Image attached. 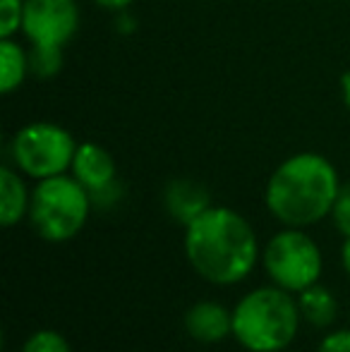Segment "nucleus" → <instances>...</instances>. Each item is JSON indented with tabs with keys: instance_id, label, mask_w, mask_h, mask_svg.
<instances>
[{
	"instance_id": "2",
	"label": "nucleus",
	"mask_w": 350,
	"mask_h": 352,
	"mask_svg": "<svg viewBox=\"0 0 350 352\" xmlns=\"http://www.w3.org/2000/svg\"><path fill=\"white\" fill-rule=\"evenodd\" d=\"M341 190L338 173L322 153L285 158L266 182V206L288 228H307L327 218Z\"/></svg>"
},
{
	"instance_id": "7",
	"label": "nucleus",
	"mask_w": 350,
	"mask_h": 352,
	"mask_svg": "<svg viewBox=\"0 0 350 352\" xmlns=\"http://www.w3.org/2000/svg\"><path fill=\"white\" fill-rule=\"evenodd\" d=\"M80 27L75 0H24L22 32L32 46L63 48Z\"/></svg>"
},
{
	"instance_id": "11",
	"label": "nucleus",
	"mask_w": 350,
	"mask_h": 352,
	"mask_svg": "<svg viewBox=\"0 0 350 352\" xmlns=\"http://www.w3.org/2000/svg\"><path fill=\"white\" fill-rule=\"evenodd\" d=\"M29 201L32 195L24 187V180L10 166L0 168V223L3 228L17 226L29 213Z\"/></svg>"
},
{
	"instance_id": "9",
	"label": "nucleus",
	"mask_w": 350,
	"mask_h": 352,
	"mask_svg": "<svg viewBox=\"0 0 350 352\" xmlns=\"http://www.w3.org/2000/svg\"><path fill=\"white\" fill-rule=\"evenodd\" d=\"M185 331L199 343H221L233 333V311L219 302H197L185 311Z\"/></svg>"
},
{
	"instance_id": "3",
	"label": "nucleus",
	"mask_w": 350,
	"mask_h": 352,
	"mask_svg": "<svg viewBox=\"0 0 350 352\" xmlns=\"http://www.w3.org/2000/svg\"><path fill=\"white\" fill-rule=\"evenodd\" d=\"M298 300L288 290L257 287L233 309V336L250 352H281L293 343L300 326Z\"/></svg>"
},
{
	"instance_id": "16",
	"label": "nucleus",
	"mask_w": 350,
	"mask_h": 352,
	"mask_svg": "<svg viewBox=\"0 0 350 352\" xmlns=\"http://www.w3.org/2000/svg\"><path fill=\"white\" fill-rule=\"evenodd\" d=\"M24 0H0V38H12L22 29Z\"/></svg>"
},
{
	"instance_id": "10",
	"label": "nucleus",
	"mask_w": 350,
	"mask_h": 352,
	"mask_svg": "<svg viewBox=\"0 0 350 352\" xmlns=\"http://www.w3.org/2000/svg\"><path fill=\"white\" fill-rule=\"evenodd\" d=\"M164 204L175 221L187 226L206 209H211V195L204 185L195 180H171L164 192Z\"/></svg>"
},
{
	"instance_id": "1",
	"label": "nucleus",
	"mask_w": 350,
	"mask_h": 352,
	"mask_svg": "<svg viewBox=\"0 0 350 352\" xmlns=\"http://www.w3.org/2000/svg\"><path fill=\"white\" fill-rule=\"evenodd\" d=\"M182 245L192 269L214 285L245 280L259 254L252 226L226 206H211L187 223Z\"/></svg>"
},
{
	"instance_id": "17",
	"label": "nucleus",
	"mask_w": 350,
	"mask_h": 352,
	"mask_svg": "<svg viewBox=\"0 0 350 352\" xmlns=\"http://www.w3.org/2000/svg\"><path fill=\"white\" fill-rule=\"evenodd\" d=\"M331 216H333V223H336L338 232L350 237V182L348 185H341V190H338Z\"/></svg>"
},
{
	"instance_id": "18",
	"label": "nucleus",
	"mask_w": 350,
	"mask_h": 352,
	"mask_svg": "<svg viewBox=\"0 0 350 352\" xmlns=\"http://www.w3.org/2000/svg\"><path fill=\"white\" fill-rule=\"evenodd\" d=\"M317 352H350V329H341L329 333L319 343Z\"/></svg>"
},
{
	"instance_id": "19",
	"label": "nucleus",
	"mask_w": 350,
	"mask_h": 352,
	"mask_svg": "<svg viewBox=\"0 0 350 352\" xmlns=\"http://www.w3.org/2000/svg\"><path fill=\"white\" fill-rule=\"evenodd\" d=\"M96 3L108 10H125V8H130V3H135V0H96Z\"/></svg>"
},
{
	"instance_id": "20",
	"label": "nucleus",
	"mask_w": 350,
	"mask_h": 352,
	"mask_svg": "<svg viewBox=\"0 0 350 352\" xmlns=\"http://www.w3.org/2000/svg\"><path fill=\"white\" fill-rule=\"evenodd\" d=\"M341 91H343V101L350 108V70L341 77Z\"/></svg>"
},
{
	"instance_id": "15",
	"label": "nucleus",
	"mask_w": 350,
	"mask_h": 352,
	"mask_svg": "<svg viewBox=\"0 0 350 352\" xmlns=\"http://www.w3.org/2000/svg\"><path fill=\"white\" fill-rule=\"evenodd\" d=\"M22 352H70V345L58 331H36L27 338Z\"/></svg>"
},
{
	"instance_id": "8",
	"label": "nucleus",
	"mask_w": 350,
	"mask_h": 352,
	"mask_svg": "<svg viewBox=\"0 0 350 352\" xmlns=\"http://www.w3.org/2000/svg\"><path fill=\"white\" fill-rule=\"evenodd\" d=\"M70 170L87 187L91 197L101 195L103 190L116 185V161L106 148L94 142H85L77 146Z\"/></svg>"
},
{
	"instance_id": "21",
	"label": "nucleus",
	"mask_w": 350,
	"mask_h": 352,
	"mask_svg": "<svg viewBox=\"0 0 350 352\" xmlns=\"http://www.w3.org/2000/svg\"><path fill=\"white\" fill-rule=\"evenodd\" d=\"M341 259H343V269H346L348 276H350V237H346V245H343Z\"/></svg>"
},
{
	"instance_id": "12",
	"label": "nucleus",
	"mask_w": 350,
	"mask_h": 352,
	"mask_svg": "<svg viewBox=\"0 0 350 352\" xmlns=\"http://www.w3.org/2000/svg\"><path fill=\"white\" fill-rule=\"evenodd\" d=\"M29 70V53L12 38L0 41V91L12 94L27 79Z\"/></svg>"
},
{
	"instance_id": "14",
	"label": "nucleus",
	"mask_w": 350,
	"mask_h": 352,
	"mask_svg": "<svg viewBox=\"0 0 350 352\" xmlns=\"http://www.w3.org/2000/svg\"><path fill=\"white\" fill-rule=\"evenodd\" d=\"M63 65V48L53 46H34L29 53V70L41 79H51L61 72Z\"/></svg>"
},
{
	"instance_id": "13",
	"label": "nucleus",
	"mask_w": 350,
	"mask_h": 352,
	"mask_svg": "<svg viewBox=\"0 0 350 352\" xmlns=\"http://www.w3.org/2000/svg\"><path fill=\"white\" fill-rule=\"evenodd\" d=\"M298 307H300V314L303 319H307L312 326H331L336 321L338 314V305L333 300V295L322 285H309L307 290L300 292L298 297Z\"/></svg>"
},
{
	"instance_id": "6",
	"label": "nucleus",
	"mask_w": 350,
	"mask_h": 352,
	"mask_svg": "<svg viewBox=\"0 0 350 352\" xmlns=\"http://www.w3.org/2000/svg\"><path fill=\"white\" fill-rule=\"evenodd\" d=\"M322 252L303 228H285L271 237L264 250L269 278L288 292H303L322 276Z\"/></svg>"
},
{
	"instance_id": "4",
	"label": "nucleus",
	"mask_w": 350,
	"mask_h": 352,
	"mask_svg": "<svg viewBox=\"0 0 350 352\" xmlns=\"http://www.w3.org/2000/svg\"><path fill=\"white\" fill-rule=\"evenodd\" d=\"M91 195L75 175H53L39 180L29 201L32 228L46 242H67L85 228Z\"/></svg>"
},
{
	"instance_id": "5",
	"label": "nucleus",
	"mask_w": 350,
	"mask_h": 352,
	"mask_svg": "<svg viewBox=\"0 0 350 352\" xmlns=\"http://www.w3.org/2000/svg\"><path fill=\"white\" fill-rule=\"evenodd\" d=\"M10 151L24 175L46 180L72 168L77 142L56 122H32L12 137Z\"/></svg>"
}]
</instances>
